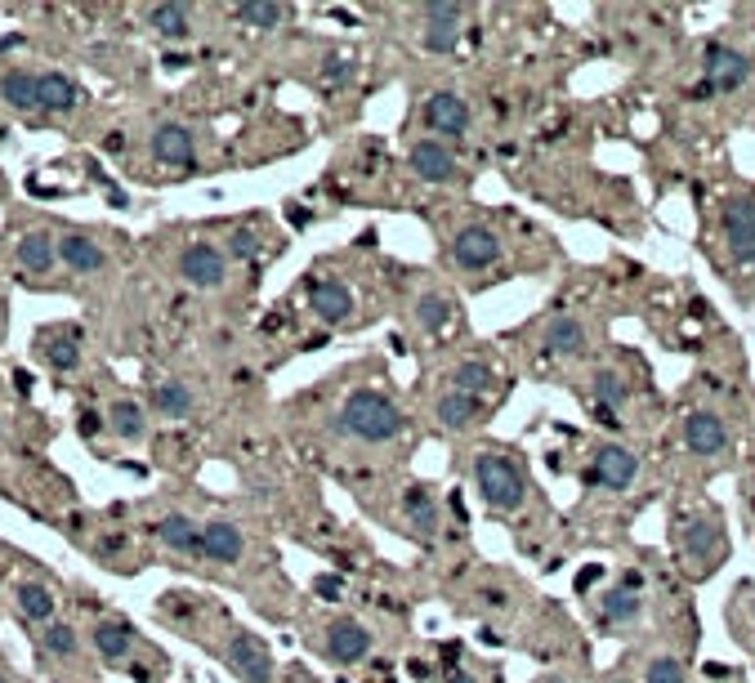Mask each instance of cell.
Returning <instances> with one entry per match:
<instances>
[{
	"label": "cell",
	"instance_id": "cell-1",
	"mask_svg": "<svg viewBox=\"0 0 755 683\" xmlns=\"http://www.w3.org/2000/svg\"><path fill=\"white\" fill-rule=\"evenodd\" d=\"M340 420H344V429L358 434L362 442H389V438H398L407 429L403 411H398L394 402H389L385 393H376V389L349 393L344 407H340Z\"/></svg>",
	"mask_w": 755,
	"mask_h": 683
},
{
	"label": "cell",
	"instance_id": "cell-2",
	"mask_svg": "<svg viewBox=\"0 0 755 683\" xmlns=\"http://www.w3.org/2000/svg\"><path fill=\"white\" fill-rule=\"evenodd\" d=\"M474 483H479V492L492 509L523 505V478H519V469H514V460L501 456V451H483V456L474 460Z\"/></svg>",
	"mask_w": 755,
	"mask_h": 683
},
{
	"label": "cell",
	"instance_id": "cell-3",
	"mask_svg": "<svg viewBox=\"0 0 755 683\" xmlns=\"http://www.w3.org/2000/svg\"><path fill=\"white\" fill-rule=\"evenodd\" d=\"M420 18H425V36H420V45H425L429 54H452L456 41H461L465 9L461 5H447V0H434V5L420 9Z\"/></svg>",
	"mask_w": 755,
	"mask_h": 683
},
{
	"label": "cell",
	"instance_id": "cell-4",
	"mask_svg": "<svg viewBox=\"0 0 755 683\" xmlns=\"http://www.w3.org/2000/svg\"><path fill=\"white\" fill-rule=\"evenodd\" d=\"M720 224H724V237H729L733 259L751 264V259H755V201H747V197L724 201Z\"/></svg>",
	"mask_w": 755,
	"mask_h": 683
},
{
	"label": "cell",
	"instance_id": "cell-5",
	"mask_svg": "<svg viewBox=\"0 0 755 683\" xmlns=\"http://www.w3.org/2000/svg\"><path fill=\"white\" fill-rule=\"evenodd\" d=\"M179 273H184L188 286H202V291H210V286L224 282L228 259H224V250H219V246L193 242V246L184 250V255H179Z\"/></svg>",
	"mask_w": 755,
	"mask_h": 683
},
{
	"label": "cell",
	"instance_id": "cell-6",
	"mask_svg": "<svg viewBox=\"0 0 755 683\" xmlns=\"http://www.w3.org/2000/svg\"><path fill=\"white\" fill-rule=\"evenodd\" d=\"M425 125H429L434 134L461 139V134L470 130V103H465L456 90H438V94H429V103H425Z\"/></svg>",
	"mask_w": 755,
	"mask_h": 683
},
{
	"label": "cell",
	"instance_id": "cell-7",
	"mask_svg": "<svg viewBox=\"0 0 755 683\" xmlns=\"http://www.w3.org/2000/svg\"><path fill=\"white\" fill-rule=\"evenodd\" d=\"M452 259L461 268H470V273H479V268H487V264H496V259H501V242H496L492 228L470 224V228H461V233H456Z\"/></svg>",
	"mask_w": 755,
	"mask_h": 683
},
{
	"label": "cell",
	"instance_id": "cell-8",
	"mask_svg": "<svg viewBox=\"0 0 755 683\" xmlns=\"http://www.w3.org/2000/svg\"><path fill=\"white\" fill-rule=\"evenodd\" d=\"M228 666L246 683H273V657L255 634H233V643H228Z\"/></svg>",
	"mask_w": 755,
	"mask_h": 683
},
{
	"label": "cell",
	"instance_id": "cell-9",
	"mask_svg": "<svg viewBox=\"0 0 755 683\" xmlns=\"http://www.w3.org/2000/svg\"><path fill=\"white\" fill-rule=\"evenodd\" d=\"M706 81L715 90H742L751 81V59L729 45H706Z\"/></svg>",
	"mask_w": 755,
	"mask_h": 683
},
{
	"label": "cell",
	"instance_id": "cell-10",
	"mask_svg": "<svg viewBox=\"0 0 755 683\" xmlns=\"http://www.w3.org/2000/svg\"><path fill=\"white\" fill-rule=\"evenodd\" d=\"M684 442L693 456H724L729 451V429L715 411H693L684 420Z\"/></svg>",
	"mask_w": 755,
	"mask_h": 683
},
{
	"label": "cell",
	"instance_id": "cell-11",
	"mask_svg": "<svg viewBox=\"0 0 755 683\" xmlns=\"http://www.w3.org/2000/svg\"><path fill=\"white\" fill-rule=\"evenodd\" d=\"M635 469H639V460L630 456L626 447H617V442H608V447H599L595 451V483H604L608 492H626L630 483H635Z\"/></svg>",
	"mask_w": 755,
	"mask_h": 683
},
{
	"label": "cell",
	"instance_id": "cell-12",
	"mask_svg": "<svg viewBox=\"0 0 755 683\" xmlns=\"http://www.w3.org/2000/svg\"><path fill=\"white\" fill-rule=\"evenodd\" d=\"M327 652L340 661V666H353V661H362L371 652V630L353 617H340L327 630Z\"/></svg>",
	"mask_w": 755,
	"mask_h": 683
},
{
	"label": "cell",
	"instance_id": "cell-13",
	"mask_svg": "<svg viewBox=\"0 0 755 683\" xmlns=\"http://www.w3.org/2000/svg\"><path fill=\"white\" fill-rule=\"evenodd\" d=\"M309 304H313V313L322 317V322H344V317L353 313V291L340 282V277H322V282H313L309 286Z\"/></svg>",
	"mask_w": 755,
	"mask_h": 683
},
{
	"label": "cell",
	"instance_id": "cell-14",
	"mask_svg": "<svg viewBox=\"0 0 755 683\" xmlns=\"http://www.w3.org/2000/svg\"><path fill=\"white\" fill-rule=\"evenodd\" d=\"M412 170L425 179V184H447V179L456 175V157H452V148H447V143L420 139L416 148H412Z\"/></svg>",
	"mask_w": 755,
	"mask_h": 683
},
{
	"label": "cell",
	"instance_id": "cell-15",
	"mask_svg": "<svg viewBox=\"0 0 755 683\" xmlns=\"http://www.w3.org/2000/svg\"><path fill=\"white\" fill-rule=\"evenodd\" d=\"M152 157H157L161 166H193V134L175 121L157 125V134H152Z\"/></svg>",
	"mask_w": 755,
	"mask_h": 683
},
{
	"label": "cell",
	"instance_id": "cell-16",
	"mask_svg": "<svg viewBox=\"0 0 755 683\" xmlns=\"http://www.w3.org/2000/svg\"><path fill=\"white\" fill-rule=\"evenodd\" d=\"M639 612H644V581H639V572H630L617 590L604 594V621L621 625V621H635Z\"/></svg>",
	"mask_w": 755,
	"mask_h": 683
},
{
	"label": "cell",
	"instance_id": "cell-17",
	"mask_svg": "<svg viewBox=\"0 0 755 683\" xmlns=\"http://www.w3.org/2000/svg\"><path fill=\"white\" fill-rule=\"evenodd\" d=\"M202 554L210 563H237L242 559V532L233 523H206L202 527Z\"/></svg>",
	"mask_w": 755,
	"mask_h": 683
},
{
	"label": "cell",
	"instance_id": "cell-18",
	"mask_svg": "<svg viewBox=\"0 0 755 683\" xmlns=\"http://www.w3.org/2000/svg\"><path fill=\"white\" fill-rule=\"evenodd\" d=\"M36 94H41V76L23 72V67H14V72L0 76V99H5L14 112H32V108H41V103H36Z\"/></svg>",
	"mask_w": 755,
	"mask_h": 683
},
{
	"label": "cell",
	"instance_id": "cell-19",
	"mask_svg": "<svg viewBox=\"0 0 755 683\" xmlns=\"http://www.w3.org/2000/svg\"><path fill=\"white\" fill-rule=\"evenodd\" d=\"M157 536L179 554H202V527H193V518L170 514L157 523Z\"/></svg>",
	"mask_w": 755,
	"mask_h": 683
},
{
	"label": "cell",
	"instance_id": "cell-20",
	"mask_svg": "<svg viewBox=\"0 0 755 683\" xmlns=\"http://www.w3.org/2000/svg\"><path fill=\"white\" fill-rule=\"evenodd\" d=\"M54 259H59V242H54L50 233H27L23 242H18V264H23L27 273H50Z\"/></svg>",
	"mask_w": 755,
	"mask_h": 683
},
{
	"label": "cell",
	"instance_id": "cell-21",
	"mask_svg": "<svg viewBox=\"0 0 755 683\" xmlns=\"http://www.w3.org/2000/svg\"><path fill=\"white\" fill-rule=\"evenodd\" d=\"M59 259L72 268V273H99L103 268V250L90 242V237L72 233V237H59Z\"/></svg>",
	"mask_w": 755,
	"mask_h": 683
},
{
	"label": "cell",
	"instance_id": "cell-22",
	"mask_svg": "<svg viewBox=\"0 0 755 683\" xmlns=\"http://www.w3.org/2000/svg\"><path fill=\"white\" fill-rule=\"evenodd\" d=\"M479 398L474 393H461V389H452V393H443L438 398V420H443L447 429H465V425H474L479 420Z\"/></svg>",
	"mask_w": 755,
	"mask_h": 683
},
{
	"label": "cell",
	"instance_id": "cell-23",
	"mask_svg": "<svg viewBox=\"0 0 755 683\" xmlns=\"http://www.w3.org/2000/svg\"><path fill=\"white\" fill-rule=\"evenodd\" d=\"M36 103H41L45 112H72V108H76V85H72V76H63V72H45V76H41V94H36Z\"/></svg>",
	"mask_w": 755,
	"mask_h": 683
},
{
	"label": "cell",
	"instance_id": "cell-24",
	"mask_svg": "<svg viewBox=\"0 0 755 683\" xmlns=\"http://www.w3.org/2000/svg\"><path fill=\"white\" fill-rule=\"evenodd\" d=\"M148 23L157 27V36H166V41H184V36L193 32L188 5H157V9L148 14Z\"/></svg>",
	"mask_w": 755,
	"mask_h": 683
},
{
	"label": "cell",
	"instance_id": "cell-25",
	"mask_svg": "<svg viewBox=\"0 0 755 683\" xmlns=\"http://www.w3.org/2000/svg\"><path fill=\"white\" fill-rule=\"evenodd\" d=\"M14 599H18V608H23V617H32V621H54V594L45 590V585H36V581L14 585Z\"/></svg>",
	"mask_w": 755,
	"mask_h": 683
},
{
	"label": "cell",
	"instance_id": "cell-26",
	"mask_svg": "<svg viewBox=\"0 0 755 683\" xmlns=\"http://www.w3.org/2000/svg\"><path fill=\"white\" fill-rule=\"evenodd\" d=\"M546 349L550 353H581L586 349V331H581L577 317H554L546 331Z\"/></svg>",
	"mask_w": 755,
	"mask_h": 683
},
{
	"label": "cell",
	"instance_id": "cell-27",
	"mask_svg": "<svg viewBox=\"0 0 755 683\" xmlns=\"http://www.w3.org/2000/svg\"><path fill=\"white\" fill-rule=\"evenodd\" d=\"M152 407H157L161 416H170V420H184L188 411H193V393H188V384H179V380L157 384V393H152Z\"/></svg>",
	"mask_w": 755,
	"mask_h": 683
},
{
	"label": "cell",
	"instance_id": "cell-28",
	"mask_svg": "<svg viewBox=\"0 0 755 683\" xmlns=\"http://www.w3.org/2000/svg\"><path fill=\"white\" fill-rule=\"evenodd\" d=\"M94 648H99L108 661H121V657L130 652V625H121V621H103L99 630H94Z\"/></svg>",
	"mask_w": 755,
	"mask_h": 683
},
{
	"label": "cell",
	"instance_id": "cell-29",
	"mask_svg": "<svg viewBox=\"0 0 755 683\" xmlns=\"http://www.w3.org/2000/svg\"><path fill=\"white\" fill-rule=\"evenodd\" d=\"M108 420H112V429H117L126 442H139L143 438V411H139V402H112V411H108Z\"/></svg>",
	"mask_w": 755,
	"mask_h": 683
},
{
	"label": "cell",
	"instance_id": "cell-30",
	"mask_svg": "<svg viewBox=\"0 0 755 683\" xmlns=\"http://www.w3.org/2000/svg\"><path fill=\"white\" fill-rule=\"evenodd\" d=\"M452 384L461 393H474V398H479L483 389H492V367H487V362H461V367L452 371Z\"/></svg>",
	"mask_w": 755,
	"mask_h": 683
},
{
	"label": "cell",
	"instance_id": "cell-31",
	"mask_svg": "<svg viewBox=\"0 0 755 683\" xmlns=\"http://www.w3.org/2000/svg\"><path fill=\"white\" fill-rule=\"evenodd\" d=\"M237 18H242L246 27H260V32H269V27H282L286 9L282 5H264V0H246V5H237Z\"/></svg>",
	"mask_w": 755,
	"mask_h": 683
},
{
	"label": "cell",
	"instance_id": "cell-32",
	"mask_svg": "<svg viewBox=\"0 0 755 683\" xmlns=\"http://www.w3.org/2000/svg\"><path fill=\"white\" fill-rule=\"evenodd\" d=\"M45 362H50L54 371H72L76 362H81V349H76V335H59V340H45Z\"/></svg>",
	"mask_w": 755,
	"mask_h": 683
},
{
	"label": "cell",
	"instance_id": "cell-33",
	"mask_svg": "<svg viewBox=\"0 0 755 683\" xmlns=\"http://www.w3.org/2000/svg\"><path fill=\"white\" fill-rule=\"evenodd\" d=\"M595 398H599V407H621L626 402V384H621V375H613V371H599L595 375Z\"/></svg>",
	"mask_w": 755,
	"mask_h": 683
},
{
	"label": "cell",
	"instance_id": "cell-34",
	"mask_svg": "<svg viewBox=\"0 0 755 683\" xmlns=\"http://www.w3.org/2000/svg\"><path fill=\"white\" fill-rule=\"evenodd\" d=\"M684 545H688V554L706 559V554H711V545H720V532H715V523H693L684 532Z\"/></svg>",
	"mask_w": 755,
	"mask_h": 683
},
{
	"label": "cell",
	"instance_id": "cell-35",
	"mask_svg": "<svg viewBox=\"0 0 755 683\" xmlns=\"http://www.w3.org/2000/svg\"><path fill=\"white\" fill-rule=\"evenodd\" d=\"M45 648L54 652V657H72L76 652V630L63 621H50V630H45Z\"/></svg>",
	"mask_w": 755,
	"mask_h": 683
},
{
	"label": "cell",
	"instance_id": "cell-36",
	"mask_svg": "<svg viewBox=\"0 0 755 683\" xmlns=\"http://www.w3.org/2000/svg\"><path fill=\"white\" fill-rule=\"evenodd\" d=\"M407 514L416 518V527H434V496L425 492V487H412V492H407Z\"/></svg>",
	"mask_w": 755,
	"mask_h": 683
},
{
	"label": "cell",
	"instance_id": "cell-37",
	"mask_svg": "<svg viewBox=\"0 0 755 683\" xmlns=\"http://www.w3.org/2000/svg\"><path fill=\"white\" fill-rule=\"evenodd\" d=\"M416 317L425 331H438V326H447V300H438V295H425V300L416 304Z\"/></svg>",
	"mask_w": 755,
	"mask_h": 683
},
{
	"label": "cell",
	"instance_id": "cell-38",
	"mask_svg": "<svg viewBox=\"0 0 755 683\" xmlns=\"http://www.w3.org/2000/svg\"><path fill=\"white\" fill-rule=\"evenodd\" d=\"M644 683H684V666L675 657H657L653 666L644 670Z\"/></svg>",
	"mask_w": 755,
	"mask_h": 683
},
{
	"label": "cell",
	"instance_id": "cell-39",
	"mask_svg": "<svg viewBox=\"0 0 755 683\" xmlns=\"http://www.w3.org/2000/svg\"><path fill=\"white\" fill-rule=\"evenodd\" d=\"M255 250H260V242H255V233H251V228H237V233L228 237V255H237V259H251Z\"/></svg>",
	"mask_w": 755,
	"mask_h": 683
},
{
	"label": "cell",
	"instance_id": "cell-40",
	"mask_svg": "<svg viewBox=\"0 0 755 683\" xmlns=\"http://www.w3.org/2000/svg\"><path fill=\"white\" fill-rule=\"evenodd\" d=\"M322 76H327V81H349V76H353V63L340 59V54H327V63H322Z\"/></svg>",
	"mask_w": 755,
	"mask_h": 683
},
{
	"label": "cell",
	"instance_id": "cell-41",
	"mask_svg": "<svg viewBox=\"0 0 755 683\" xmlns=\"http://www.w3.org/2000/svg\"><path fill=\"white\" fill-rule=\"evenodd\" d=\"M313 590H318L322 599H340V576H318V581H313Z\"/></svg>",
	"mask_w": 755,
	"mask_h": 683
},
{
	"label": "cell",
	"instance_id": "cell-42",
	"mask_svg": "<svg viewBox=\"0 0 755 683\" xmlns=\"http://www.w3.org/2000/svg\"><path fill=\"white\" fill-rule=\"evenodd\" d=\"M76 429H81L85 438H94V434H99V429H103V420L94 416V411H81V420H76Z\"/></svg>",
	"mask_w": 755,
	"mask_h": 683
},
{
	"label": "cell",
	"instance_id": "cell-43",
	"mask_svg": "<svg viewBox=\"0 0 755 683\" xmlns=\"http://www.w3.org/2000/svg\"><path fill=\"white\" fill-rule=\"evenodd\" d=\"M595 576H599V567H586V572L577 576V585H581V590H586V585H595Z\"/></svg>",
	"mask_w": 755,
	"mask_h": 683
},
{
	"label": "cell",
	"instance_id": "cell-44",
	"mask_svg": "<svg viewBox=\"0 0 755 683\" xmlns=\"http://www.w3.org/2000/svg\"><path fill=\"white\" fill-rule=\"evenodd\" d=\"M447 683H479V679H474V675H465V670H456V675L447 679Z\"/></svg>",
	"mask_w": 755,
	"mask_h": 683
},
{
	"label": "cell",
	"instance_id": "cell-45",
	"mask_svg": "<svg viewBox=\"0 0 755 683\" xmlns=\"http://www.w3.org/2000/svg\"><path fill=\"white\" fill-rule=\"evenodd\" d=\"M0 683H9V679H5V675H0Z\"/></svg>",
	"mask_w": 755,
	"mask_h": 683
}]
</instances>
